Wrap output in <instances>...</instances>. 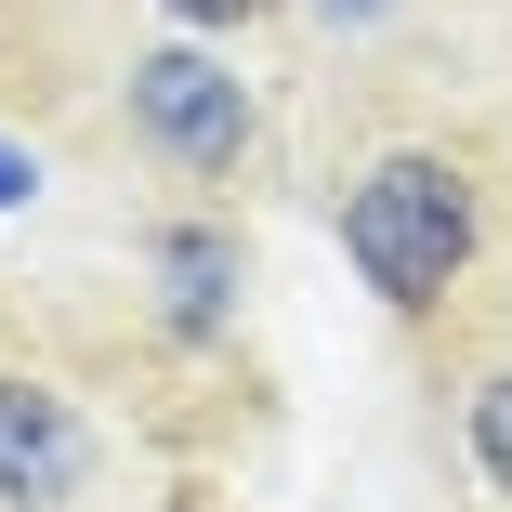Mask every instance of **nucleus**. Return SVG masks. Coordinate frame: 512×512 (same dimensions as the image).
I'll return each instance as SVG.
<instances>
[{"mask_svg":"<svg viewBox=\"0 0 512 512\" xmlns=\"http://www.w3.org/2000/svg\"><path fill=\"white\" fill-rule=\"evenodd\" d=\"M486 250V184L460 145H394L342 184V263L394 302V316H434Z\"/></svg>","mask_w":512,"mask_h":512,"instance_id":"f257e3e1","label":"nucleus"},{"mask_svg":"<svg viewBox=\"0 0 512 512\" xmlns=\"http://www.w3.org/2000/svg\"><path fill=\"white\" fill-rule=\"evenodd\" d=\"M119 119H132L171 171H197V184L250 171V145H263L250 79H237L211 40H132V53H119Z\"/></svg>","mask_w":512,"mask_h":512,"instance_id":"f03ea898","label":"nucleus"},{"mask_svg":"<svg viewBox=\"0 0 512 512\" xmlns=\"http://www.w3.org/2000/svg\"><path fill=\"white\" fill-rule=\"evenodd\" d=\"M92 486V421L27 381V368H0V512H66Z\"/></svg>","mask_w":512,"mask_h":512,"instance_id":"7ed1b4c3","label":"nucleus"},{"mask_svg":"<svg viewBox=\"0 0 512 512\" xmlns=\"http://www.w3.org/2000/svg\"><path fill=\"white\" fill-rule=\"evenodd\" d=\"M145 263H158V316H171L184 342H224V329H237V289H250L237 224H158Z\"/></svg>","mask_w":512,"mask_h":512,"instance_id":"20e7f679","label":"nucleus"},{"mask_svg":"<svg viewBox=\"0 0 512 512\" xmlns=\"http://www.w3.org/2000/svg\"><path fill=\"white\" fill-rule=\"evenodd\" d=\"M460 434H473V473L512 499V368H486V381L460 394Z\"/></svg>","mask_w":512,"mask_h":512,"instance_id":"39448f33","label":"nucleus"},{"mask_svg":"<svg viewBox=\"0 0 512 512\" xmlns=\"http://www.w3.org/2000/svg\"><path fill=\"white\" fill-rule=\"evenodd\" d=\"M158 14L184 27V40H237V27H263L276 0H158Z\"/></svg>","mask_w":512,"mask_h":512,"instance_id":"423d86ee","label":"nucleus"},{"mask_svg":"<svg viewBox=\"0 0 512 512\" xmlns=\"http://www.w3.org/2000/svg\"><path fill=\"white\" fill-rule=\"evenodd\" d=\"M27 197H40V158H27V145H0V211H27Z\"/></svg>","mask_w":512,"mask_h":512,"instance_id":"0eeeda50","label":"nucleus"},{"mask_svg":"<svg viewBox=\"0 0 512 512\" xmlns=\"http://www.w3.org/2000/svg\"><path fill=\"white\" fill-rule=\"evenodd\" d=\"M302 14H316V27H381L394 0H302Z\"/></svg>","mask_w":512,"mask_h":512,"instance_id":"6e6552de","label":"nucleus"}]
</instances>
